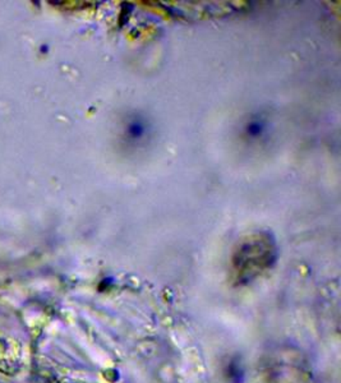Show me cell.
Here are the masks:
<instances>
[{
	"mask_svg": "<svg viewBox=\"0 0 341 383\" xmlns=\"http://www.w3.org/2000/svg\"><path fill=\"white\" fill-rule=\"evenodd\" d=\"M150 120L140 114H133L128 117L123 123L122 137L128 146H141L151 137Z\"/></svg>",
	"mask_w": 341,
	"mask_h": 383,
	"instance_id": "6da1fadb",
	"label": "cell"
},
{
	"mask_svg": "<svg viewBox=\"0 0 341 383\" xmlns=\"http://www.w3.org/2000/svg\"><path fill=\"white\" fill-rule=\"evenodd\" d=\"M269 131V122L262 117H251L244 124V136L251 141L263 138Z\"/></svg>",
	"mask_w": 341,
	"mask_h": 383,
	"instance_id": "7a4b0ae2",
	"label": "cell"
}]
</instances>
